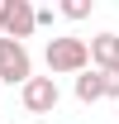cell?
<instances>
[{"instance_id":"obj_1","label":"cell","mask_w":119,"mask_h":124,"mask_svg":"<svg viewBox=\"0 0 119 124\" xmlns=\"http://www.w3.org/2000/svg\"><path fill=\"white\" fill-rule=\"evenodd\" d=\"M43 57H48V72H52V77H81V72L90 67L86 38H48Z\"/></svg>"},{"instance_id":"obj_2","label":"cell","mask_w":119,"mask_h":124,"mask_svg":"<svg viewBox=\"0 0 119 124\" xmlns=\"http://www.w3.org/2000/svg\"><path fill=\"white\" fill-rule=\"evenodd\" d=\"M29 77H33V57H29V48L15 43V38H0V81L24 86Z\"/></svg>"},{"instance_id":"obj_3","label":"cell","mask_w":119,"mask_h":124,"mask_svg":"<svg viewBox=\"0 0 119 124\" xmlns=\"http://www.w3.org/2000/svg\"><path fill=\"white\" fill-rule=\"evenodd\" d=\"M19 100H24L29 115H52L57 100H62V91H57V81H52V77H29L24 86H19Z\"/></svg>"},{"instance_id":"obj_4","label":"cell","mask_w":119,"mask_h":124,"mask_svg":"<svg viewBox=\"0 0 119 124\" xmlns=\"http://www.w3.org/2000/svg\"><path fill=\"white\" fill-rule=\"evenodd\" d=\"M33 33V5L29 0H0V38L24 43Z\"/></svg>"},{"instance_id":"obj_5","label":"cell","mask_w":119,"mask_h":124,"mask_svg":"<svg viewBox=\"0 0 119 124\" xmlns=\"http://www.w3.org/2000/svg\"><path fill=\"white\" fill-rule=\"evenodd\" d=\"M86 57H90V72H105L119 62V33H95L86 43Z\"/></svg>"},{"instance_id":"obj_6","label":"cell","mask_w":119,"mask_h":124,"mask_svg":"<svg viewBox=\"0 0 119 124\" xmlns=\"http://www.w3.org/2000/svg\"><path fill=\"white\" fill-rule=\"evenodd\" d=\"M76 100H81V105H95V100H105V86H100V72H81V77H76Z\"/></svg>"},{"instance_id":"obj_7","label":"cell","mask_w":119,"mask_h":124,"mask_svg":"<svg viewBox=\"0 0 119 124\" xmlns=\"http://www.w3.org/2000/svg\"><path fill=\"white\" fill-rule=\"evenodd\" d=\"M100 86H105V95H110V100H119V62L100 72Z\"/></svg>"},{"instance_id":"obj_8","label":"cell","mask_w":119,"mask_h":124,"mask_svg":"<svg viewBox=\"0 0 119 124\" xmlns=\"http://www.w3.org/2000/svg\"><path fill=\"white\" fill-rule=\"evenodd\" d=\"M57 15H67V19H86V15H90V0H67Z\"/></svg>"},{"instance_id":"obj_9","label":"cell","mask_w":119,"mask_h":124,"mask_svg":"<svg viewBox=\"0 0 119 124\" xmlns=\"http://www.w3.org/2000/svg\"><path fill=\"white\" fill-rule=\"evenodd\" d=\"M52 19H57V10H33V29H52Z\"/></svg>"}]
</instances>
